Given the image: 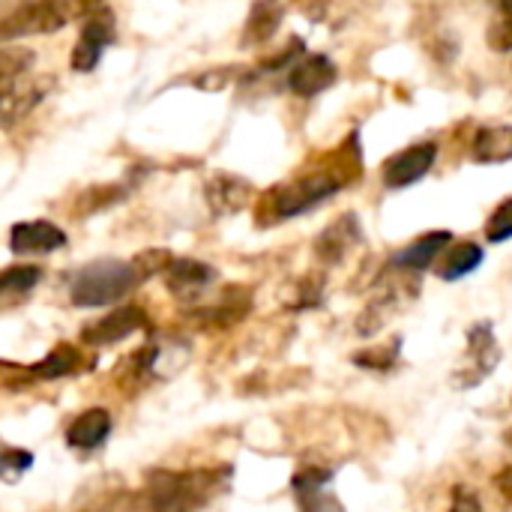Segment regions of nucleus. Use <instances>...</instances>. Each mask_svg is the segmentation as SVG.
<instances>
[{
	"instance_id": "nucleus-1",
	"label": "nucleus",
	"mask_w": 512,
	"mask_h": 512,
	"mask_svg": "<svg viewBox=\"0 0 512 512\" xmlns=\"http://www.w3.org/2000/svg\"><path fill=\"white\" fill-rule=\"evenodd\" d=\"M231 468L201 471H150L144 501L150 512H198L204 510L228 483Z\"/></svg>"
},
{
	"instance_id": "nucleus-2",
	"label": "nucleus",
	"mask_w": 512,
	"mask_h": 512,
	"mask_svg": "<svg viewBox=\"0 0 512 512\" xmlns=\"http://www.w3.org/2000/svg\"><path fill=\"white\" fill-rule=\"evenodd\" d=\"M102 6H105V0H30L24 6L0 15V45L21 39V36L54 33V30L66 27L69 21L90 18Z\"/></svg>"
},
{
	"instance_id": "nucleus-3",
	"label": "nucleus",
	"mask_w": 512,
	"mask_h": 512,
	"mask_svg": "<svg viewBox=\"0 0 512 512\" xmlns=\"http://www.w3.org/2000/svg\"><path fill=\"white\" fill-rule=\"evenodd\" d=\"M141 282L138 270L132 261H93L87 267H81L72 276V303L84 306V309H96V306H108L117 303L120 297H126L135 285Z\"/></svg>"
},
{
	"instance_id": "nucleus-4",
	"label": "nucleus",
	"mask_w": 512,
	"mask_h": 512,
	"mask_svg": "<svg viewBox=\"0 0 512 512\" xmlns=\"http://www.w3.org/2000/svg\"><path fill=\"white\" fill-rule=\"evenodd\" d=\"M339 192V180L330 177V174H312V177H303L291 186H282L270 195V204H273V216L276 219H291V216H300L312 207H318L321 201H327L330 195Z\"/></svg>"
},
{
	"instance_id": "nucleus-5",
	"label": "nucleus",
	"mask_w": 512,
	"mask_h": 512,
	"mask_svg": "<svg viewBox=\"0 0 512 512\" xmlns=\"http://www.w3.org/2000/svg\"><path fill=\"white\" fill-rule=\"evenodd\" d=\"M501 363V348L495 342V330L492 324H477L468 330V351H465V363L462 369L453 375V384L459 390H471L480 381H486L495 366Z\"/></svg>"
},
{
	"instance_id": "nucleus-6",
	"label": "nucleus",
	"mask_w": 512,
	"mask_h": 512,
	"mask_svg": "<svg viewBox=\"0 0 512 512\" xmlns=\"http://www.w3.org/2000/svg\"><path fill=\"white\" fill-rule=\"evenodd\" d=\"M117 39V21L108 6L96 9L90 18H84L81 36L72 51V69L75 72H93L105 54V48Z\"/></svg>"
},
{
	"instance_id": "nucleus-7",
	"label": "nucleus",
	"mask_w": 512,
	"mask_h": 512,
	"mask_svg": "<svg viewBox=\"0 0 512 512\" xmlns=\"http://www.w3.org/2000/svg\"><path fill=\"white\" fill-rule=\"evenodd\" d=\"M330 480H333V471L321 468V465H303L294 474L291 486H294V498H297L300 512H345L339 498L327 489Z\"/></svg>"
},
{
	"instance_id": "nucleus-8",
	"label": "nucleus",
	"mask_w": 512,
	"mask_h": 512,
	"mask_svg": "<svg viewBox=\"0 0 512 512\" xmlns=\"http://www.w3.org/2000/svg\"><path fill=\"white\" fill-rule=\"evenodd\" d=\"M141 327H147L144 309H138V306H120V309H114L111 315H105V318L87 324V327L81 330V339H84V345H114V342L129 339V336L138 333Z\"/></svg>"
},
{
	"instance_id": "nucleus-9",
	"label": "nucleus",
	"mask_w": 512,
	"mask_h": 512,
	"mask_svg": "<svg viewBox=\"0 0 512 512\" xmlns=\"http://www.w3.org/2000/svg\"><path fill=\"white\" fill-rule=\"evenodd\" d=\"M438 147L435 144H414L402 153H396L393 159H387L384 165V183L387 189H405L417 180H423L432 165H435Z\"/></svg>"
},
{
	"instance_id": "nucleus-10",
	"label": "nucleus",
	"mask_w": 512,
	"mask_h": 512,
	"mask_svg": "<svg viewBox=\"0 0 512 512\" xmlns=\"http://www.w3.org/2000/svg\"><path fill=\"white\" fill-rule=\"evenodd\" d=\"M66 246V234L54 225V222H45V219H33V222H18L12 225V234H9V249L15 255H45V252H54Z\"/></svg>"
},
{
	"instance_id": "nucleus-11",
	"label": "nucleus",
	"mask_w": 512,
	"mask_h": 512,
	"mask_svg": "<svg viewBox=\"0 0 512 512\" xmlns=\"http://www.w3.org/2000/svg\"><path fill=\"white\" fill-rule=\"evenodd\" d=\"M360 240H363L360 222H357L354 213H348V216H339L336 222H330V225L318 234V240H315V255H318L324 264H339V261H345V255H348Z\"/></svg>"
},
{
	"instance_id": "nucleus-12",
	"label": "nucleus",
	"mask_w": 512,
	"mask_h": 512,
	"mask_svg": "<svg viewBox=\"0 0 512 512\" xmlns=\"http://www.w3.org/2000/svg\"><path fill=\"white\" fill-rule=\"evenodd\" d=\"M333 81H336V66L324 54H312V57L294 63L291 66V78H288V84H291V90L297 96H318Z\"/></svg>"
},
{
	"instance_id": "nucleus-13",
	"label": "nucleus",
	"mask_w": 512,
	"mask_h": 512,
	"mask_svg": "<svg viewBox=\"0 0 512 512\" xmlns=\"http://www.w3.org/2000/svg\"><path fill=\"white\" fill-rule=\"evenodd\" d=\"M213 279H216V270H213L210 264H201V261H192V258H177V261H171L168 270H165V282H168V288H171L180 300L195 297V294L204 291Z\"/></svg>"
},
{
	"instance_id": "nucleus-14",
	"label": "nucleus",
	"mask_w": 512,
	"mask_h": 512,
	"mask_svg": "<svg viewBox=\"0 0 512 512\" xmlns=\"http://www.w3.org/2000/svg\"><path fill=\"white\" fill-rule=\"evenodd\" d=\"M450 240H453L450 231H432V234L414 240L411 246H405L399 255H393V267L408 270V273H420L441 258V252L450 246Z\"/></svg>"
},
{
	"instance_id": "nucleus-15",
	"label": "nucleus",
	"mask_w": 512,
	"mask_h": 512,
	"mask_svg": "<svg viewBox=\"0 0 512 512\" xmlns=\"http://www.w3.org/2000/svg\"><path fill=\"white\" fill-rule=\"evenodd\" d=\"M93 366V360L81 351V348H75V345H66V342H60L45 360H39V363H33L30 366V375H36V378H66V375H78V372H87Z\"/></svg>"
},
{
	"instance_id": "nucleus-16",
	"label": "nucleus",
	"mask_w": 512,
	"mask_h": 512,
	"mask_svg": "<svg viewBox=\"0 0 512 512\" xmlns=\"http://www.w3.org/2000/svg\"><path fill=\"white\" fill-rule=\"evenodd\" d=\"M108 435H111V414L102 408H93V411H84L81 417H75V423L66 429V444L78 447V450H93Z\"/></svg>"
},
{
	"instance_id": "nucleus-17",
	"label": "nucleus",
	"mask_w": 512,
	"mask_h": 512,
	"mask_svg": "<svg viewBox=\"0 0 512 512\" xmlns=\"http://www.w3.org/2000/svg\"><path fill=\"white\" fill-rule=\"evenodd\" d=\"M480 264H483V249L477 243H456L441 252V258L435 261V273L444 282H456L471 276Z\"/></svg>"
},
{
	"instance_id": "nucleus-18",
	"label": "nucleus",
	"mask_w": 512,
	"mask_h": 512,
	"mask_svg": "<svg viewBox=\"0 0 512 512\" xmlns=\"http://www.w3.org/2000/svg\"><path fill=\"white\" fill-rule=\"evenodd\" d=\"M474 159L483 165H501L512 159V126H489L474 138Z\"/></svg>"
},
{
	"instance_id": "nucleus-19",
	"label": "nucleus",
	"mask_w": 512,
	"mask_h": 512,
	"mask_svg": "<svg viewBox=\"0 0 512 512\" xmlns=\"http://www.w3.org/2000/svg\"><path fill=\"white\" fill-rule=\"evenodd\" d=\"M39 279H42L39 267H9V270H3L0 273V309L24 300V294H30Z\"/></svg>"
},
{
	"instance_id": "nucleus-20",
	"label": "nucleus",
	"mask_w": 512,
	"mask_h": 512,
	"mask_svg": "<svg viewBox=\"0 0 512 512\" xmlns=\"http://www.w3.org/2000/svg\"><path fill=\"white\" fill-rule=\"evenodd\" d=\"M249 309H252V294H249L246 288H228V291L222 294V303L213 306V309H207V312H201V318L213 321L216 327H231V324H237Z\"/></svg>"
},
{
	"instance_id": "nucleus-21",
	"label": "nucleus",
	"mask_w": 512,
	"mask_h": 512,
	"mask_svg": "<svg viewBox=\"0 0 512 512\" xmlns=\"http://www.w3.org/2000/svg\"><path fill=\"white\" fill-rule=\"evenodd\" d=\"M249 198V186L237 177H216L210 183V204L219 210V213H234L246 204Z\"/></svg>"
},
{
	"instance_id": "nucleus-22",
	"label": "nucleus",
	"mask_w": 512,
	"mask_h": 512,
	"mask_svg": "<svg viewBox=\"0 0 512 512\" xmlns=\"http://www.w3.org/2000/svg\"><path fill=\"white\" fill-rule=\"evenodd\" d=\"M282 18V6L276 0H258L255 12L249 15V27H246V39L252 42H264L276 33Z\"/></svg>"
},
{
	"instance_id": "nucleus-23",
	"label": "nucleus",
	"mask_w": 512,
	"mask_h": 512,
	"mask_svg": "<svg viewBox=\"0 0 512 512\" xmlns=\"http://www.w3.org/2000/svg\"><path fill=\"white\" fill-rule=\"evenodd\" d=\"M30 66H33L30 48H21V45L0 48V90H9Z\"/></svg>"
},
{
	"instance_id": "nucleus-24",
	"label": "nucleus",
	"mask_w": 512,
	"mask_h": 512,
	"mask_svg": "<svg viewBox=\"0 0 512 512\" xmlns=\"http://www.w3.org/2000/svg\"><path fill=\"white\" fill-rule=\"evenodd\" d=\"M399 351H402V339L396 336V339H393V342H387V345H369L366 351L354 354V363H357L360 369L390 372V369H393V363H396V357H399Z\"/></svg>"
},
{
	"instance_id": "nucleus-25",
	"label": "nucleus",
	"mask_w": 512,
	"mask_h": 512,
	"mask_svg": "<svg viewBox=\"0 0 512 512\" xmlns=\"http://www.w3.org/2000/svg\"><path fill=\"white\" fill-rule=\"evenodd\" d=\"M486 237L489 243H504L512 237V198H507L486 222Z\"/></svg>"
},
{
	"instance_id": "nucleus-26",
	"label": "nucleus",
	"mask_w": 512,
	"mask_h": 512,
	"mask_svg": "<svg viewBox=\"0 0 512 512\" xmlns=\"http://www.w3.org/2000/svg\"><path fill=\"white\" fill-rule=\"evenodd\" d=\"M81 512H135V498L126 492H111L105 498H99L96 504H90L87 510Z\"/></svg>"
},
{
	"instance_id": "nucleus-27",
	"label": "nucleus",
	"mask_w": 512,
	"mask_h": 512,
	"mask_svg": "<svg viewBox=\"0 0 512 512\" xmlns=\"http://www.w3.org/2000/svg\"><path fill=\"white\" fill-rule=\"evenodd\" d=\"M450 512H483V504L471 486H453V501Z\"/></svg>"
},
{
	"instance_id": "nucleus-28",
	"label": "nucleus",
	"mask_w": 512,
	"mask_h": 512,
	"mask_svg": "<svg viewBox=\"0 0 512 512\" xmlns=\"http://www.w3.org/2000/svg\"><path fill=\"white\" fill-rule=\"evenodd\" d=\"M495 486H498V492H501L507 501H512V465H507V468L495 477Z\"/></svg>"
},
{
	"instance_id": "nucleus-29",
	"label": "nucleus",
	"mask_w": 512,
	"mask_h": 512,
	"mask_svg": "<svg viewBox=\"0 0 512 512\" xmlns=\"http://www.w3.org/2000/svg\"><path fill=\"white\" fill-rule=\"evenodd\" d=\"M510 42H512V18H510V21H507V39H504V42H501L498 48H507Z\"/></svg>"
},
{
	"instance_id": "nucleus-30",
	"label": "nucleus",
	"mask_w": 512,
	"mask_h": 512,
	"mask_svg": "<svg viewBox=\"0 0 512 512\" xmlns=\"http://www.w3.org/2000/svg\"><path fill=\"white\" fill-rule=\"evenodd\" d=\"M501 6L507 9V15H510V18H512V0H501Z\"/></svg>"
},
{
	"instance_id": "nucleus-31",
	"label": "nucleus",
	"mask_w": 512,
	"mask_h": 512,
	"mask_svg": "<svg viewBox=\"0 0 512 512\" xmlns=\"http://www.w3.org/2000/svg\"><path fill=\"white\" fill-rule=\"evenodd\" d=\"M3 96H6V90H0V99H3Z\"/></svg>"
}]
</instances>
